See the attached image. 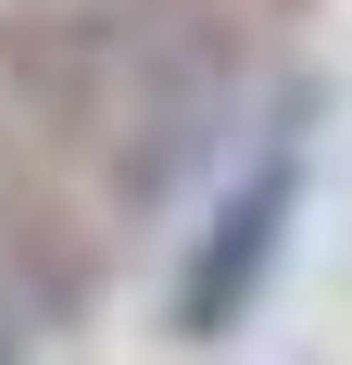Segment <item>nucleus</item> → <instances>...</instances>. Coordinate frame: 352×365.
I'll return each instance as SVG.
<instances>
[{"label": "nucleus", "instance_id": "obj_1", "mask_svg": "<svg viewBox=\"0 0 352 365\" xmlns=\"http://www.w3.org/2000/svg\"><path fill=\"white\" fill-rule=\"evenodd\" d=\"M289 202H302V164H289V151L227 189V215L202 227V252H189V277H176V328L189 340H214V328L252 315V290H264V264H277V240H289Z\"/></svg>", "mask_w": 352, "mask_h": 365}]
</instances>
